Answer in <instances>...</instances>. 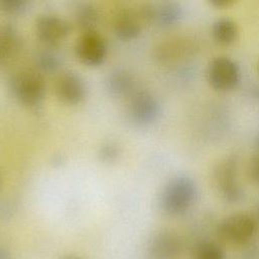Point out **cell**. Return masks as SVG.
Here are the masks:
<instances>
[{
	"label": "cell",
	"instance_id": "cell-1",
	"mask_svg": "<svg viewBox=\"0 0 259 259\" xmlns=\"http://www.w3.org/2000/svg\"><path fill=\"white\" fill-rule=\"evenodd\" d=\"M196 194V185L190 177L176 176L166 184L162 192V209L170 215L182 214L191 207Z\"/></svg>",
	"mask_w": 259,
	"mask_h": 259
},
{
	"label": "cell",
	"instance_id": "cell-2",
	"mask_svg": "<svg viewBox=\"0 0 259 259\" xmlns=\"http://www.w3.org/2000/svg\"><path fill=\"white\" fill-rule=\"evenodd\" d=\"M257 223L254 218L246 213H236L225 218L218 226L221 239L233 245L249 242L255 235Z\"/></svg>",
	"mask_w": 259,
	"mask_h": 259
},
{
	"label": "cell",
	"instance_id": "cell-3",
	"mask_svg": "<svg viewBox=\"0 0 259 259\" xmlns=\"http://www.w3.org/2000/svg\"><path fill=\"white\" fill-rule=\"evenodd\" d=\"M11 89L15 97L26 105L37 104L45 94L41 76L32 70L16 73L11 79Z\"/></svg>",
	"mask_w": 259,
	"mask_h": 259
},
{
	"label": "cell",
	"instance_id": "cell-4",
	"mask_svg": "<svg viewBox=\"0 0 259 259\" xmlns=\"http://www.w3.org/2000/svg\"><path fill=\"white\" fill-rule=\"evenodd\" d=\"M209 84L217 90H230L240 80V69L237 63L229 57L214 58L207 69Z\"/></svg>",
	"mask_w": 259,
	"mask_h": 259
},
{
	"label": "cell",
	"instance_id": "cell-5",
	"mask_svg": "<svg viewBox=\"0 0 259 259\" xmlns=\"http://www.w3.org/2000/svg\"><path fill=\"white\" fill-rule=\"evenodd\" d=\"M214 179L222 197L229 202H237L242 197V190L237 181V165L232 158L221 162L214 172Z\"/></svg>",
	"mask_w": 259,
	"mask_h": 259
},
{
	"label": "cell",
	"instance_id": "cell-6",
	"mask_svg": "<svg viewBox=\"0 0 259 259\" xmlns=\"http://www.w3.org/2000/svg\"><path fill=\"white\" fill-rule=\"evenodd\" d=\"M198 50L197 41L189 36H177L159 44L155 50L156 57L162 62H172L191 57Z\"/></svg>",
	"mask_w": 259,
	"mask_h": 259
},
{
	"label": "cell",
	"instance_id": "cell-7",
	"mask_svg": "<svg viewBox=\"0 0 259 259\" xmlns=\"http://www.w3.org/2000/svg\"><path fill=\"white\" fill-rule=\"evenodd\" d=\"M160 113L158 100L147 91L137 92L130 103V115L138 124H149L157 119Z\"/></svg>",
	"mask_w": 259,
	"mask_h": 259
},
{
	"label": "cell",
	"instance_id": "cell-8",
	"mask_svg": "<svg viewBox=\"0 0 259 259\" xmlns=\"http://www.w3.org/2000/svg\"><path fill=\"white\" fill-rule=\"evenodd\" d=\"M79 59L90 66L101 64L106 56V45L104 39L93 31L83 34L76 46Z\"/></svg>",
	"mask_w": 259,
	"mask_h": 259
},
{
	"label": "cell",
	"instance_id": "cell-9",
	"mask_svg": "<svg viewBox=\"0 0 259 259\" xmlns=\"http://www.w3.org/2000/svg\"><path fill=\"white\" fill-rule=\"evenodd\" d=\"M68 23L59 16L46 14L36 21V32L38 37L47 45H57L69 33Z\"/></svg>",
	"mask_w": 259,
	"mask_h": 259
},
{
	"label": "cell",
	"instance_id": "cell-10",
	"mask_svg": "<svg viewBox=\"0 0 259 259\" xmlns=\"http://www.w3.org/2000/svg\"><path fill=\"white\" fill-rule=\"evenodd\" d=\"M57 96L69 104H78L85 97L83 81L73 73L62 74L55 84Z\"/></svg>",
	"mask_w": 259,
	"mask_h": 259
},
{
	"label": "cell",
	"instance_id": "cell-11",
	"mask_svg": "<svg viewBox=\"0 0 259 259\" xmlns=\"http://www.w3.org/2000/svg\"><path fill=\"white\" fill-rule=\"evenodd\" d=\"M180 250V242L174 234L161 232L151 240L148 254L150 259H177Z\"/></svg>",
	"mask_w": 259,
	"mask_h": 259
},
{
	"label": "cell",
	"instance_id": "cell-12",
	"mask_svg": "<svg viewBox=\"0 0 259 259\" xmlns=\"http://www.w3.org/2000/svg\"><path fill=\"white\" fill-rule=\"evenodd\" d=\"M142 22L143 21L139 14V11L122 9L119 10L114 16V31L116 35H118L122 39H133L139 34Z\"/></svg>",
	"mask_w": 259,
	"mask_h": 259
},
{
	"label": "cell",
	"instance_id": "cell-13",
	"mask_svg": "<svg viewBox=\"0 0 259 259\" xmlns=\"http://www.w3.org/2000/svg\"><path fill=\"white\" fill-rule=\"evenodd\" d=\"M19 49L17 32L10 26H0V65L13 57Z\"/></svg>",
	"mask_w": 259,
	"mask_h": 259
},
{
	"label": "cell",
	"instance_id": "cell-14",
	"mask_svg": "<svg viewBox=\"0 0 259 259\" xmlns=\"http://www.w3.org/2000/svg\"><path fill=\"white\" fill-rule=\"evenodd\" d=\"M238 26L230 18L223 17L218 19L212 26V36L220 45H231L238 37Z\"/></svg>",
	"mask_w": 259,
	"mask_h": 259
},
{
	"label": "cell",
	"instance_id": "cell-15",
	"mask_svg": "<svg viewBox=\"0 0 259 259\" xmlns=\"http://www.w3.org/2000/svg\"><path fill=\"white\" fill-rule=\"evenodd\" d=\"M181 7L177 3L168 2L155 7V21L162 26H171L181 18Z\"/></svg>",
	"mask_w": 259,
	"mask_h": 259
},
{
	"label": "cell",
	"instance_id": "cell-16",
	"mask_svg": "<svg viewBox=\"0 0 259 259\" xmlns=\"http://www.w3.org/2000/svg\"><path fill=\"white\" fill-rule=\"evenodd\" d=\"M133 79L131 75L124 71H116L109 76L108 87L111 92L120 95L131 90Z\"/></svg>",
	"mask_w": 259,
	"mask_h": 259
},
{
	"label": "cell",
	"instance_id": "cell-17",
	"mask_svg": "<svg viewBox=\"0 0 259 259\" xmlns=\"http://www.w3.org/2000/svg\"><path fill=\"white\" fill-rule=\"evenodd\" d=\"M76 21L80 27L90 31L97 22V12L90 5H82L77 9Z\"/></svg>",
	"mask_w": 259,
	"mask_h": 259
},
{
	"label": "cell",
	"instance_id": "cell-18",
	"mask_svg": "<svg viewBox=\"0 0 259 259\" xmlns=\"http://www.w3.org/2000/svg\"><path fill=\"white\" fill-rule=\"evenodd\" d=\"M194 259H225L223 250L214 243L203 242L197 246Z\"/></svg>",
	"mask_w": 259,
	"mask_h": 259
},
{
	"label": "cell",
	"instance_id": "cell-19",
	"mask_svg": "<svg viewBox=\"0 0 259 259\" xmlns=\"http://www.w3.org/2000/svg\"><path fill=\"white\" fill-rule=\"evenodd\" d=\"M25 6V2L19 0H3L0 2V7L10 13H15L22 10Z\"/></svg>",
	"mask_w": 259,
	"mask_h": 259
},
{
	"label": "cell",
	"instance_id": "cell-20",
	"mask_svg": "<svg viewBox=\"0 0 259 259\" xmlns=\"http://www.w3.org/2000/svg\"><path fill=\"white\" fill-rule=\"evenodd\" d=\"M248 172L250 178L259 185V154L251 159Z\"/></svg>",
	"mask_w": 259,
	"mask_h": 259
},
{
	"label": "cell",
	"instance_id": "cell-21",
	"mask_svg": "<svg viewBox=\"0 0 259 259\" xmlns=\"http://www.w3.org/2000/svg\"><path fill=\"white\" fill-rule=\"evenodd\" d=\"M39 66L45 70H55L58 66V60L55 56L50 54H44L40 57Z\"/></svg>",
	"mask_w": 259,
	"mask_h": 259
},
{
	"label": "cell",
	"instance_id": "cell-22",
	"mask_svg": "<svg viewBox=\"0 0 259 259\" xmlns=\"http://www.w3.org/2000/svg\"><path fill=\"white\" fill-rule=\"evenodd\" d=\"M117 153H118V150H117L116 146L112 145V144H108V145L104 146L101 150V156L106 161L113 160L117 156Z\"/></svg>",
	"mask_w": 259,
	"mask_h": 259
},
{
	"label": "cell",
	"instance_id": "cell-23",
	"mask_svg": "<svg viewBox=\"0 0 259 259\" xmlns=\"http://www.w3.org/2000/svg\"><path fill=\"white\" fill-rule=\"evenodd\" d=\"M235 1L233 0H212L210 1V4L217 8H227L233 5Z\"/></svg>",
	"mask_w": 259,
	"mask_h": 259
},
{
	"label": "cell",
	"instance_id": "cell-24",
	"mask_svg": "<svg viewBox=\"0 0 259 259\" xmlns=\"http://www.w3.org/2000/svg\"><path fill=\"white\" fill-rule=\"evenodd\" d=\"M0 259H10L8 252L2 247H0Z\"/></svg>",
	"mask_w": 259,
	"mask_h": 259
},
{
	"label": "cell",
	"instance_id": "cell-25",
	"mask_svg": "<svg viewBox=\"0 0 259 259\" xmlns=\"http://www.w3.org/2000/svg\"><path fill=\"white\" fill-rule=\"evenodd\" d=\"M63 259H82V258H79V257H74V256H69V257H65Z\"/></svg>",
	"mask_w": 259,
	"mask_h": 259
},
{
	"label": "cell",
	"instance_id": "cell-26",
	"mask_svg": "<svg viewBox=\"0 0 259 259\" xmlns=\"http://www.w3.org/2000/svg\"><path fill=\"white\" fill-rule=\"evenodd\" d=\"M256 147H257V149H258V151H259V136H258L257 139H256Z\"/></svg>",
	"mask_w": 259,
	"mask_h": 259
},
{
	"label": "cell",
	"instance_id": "cell-27",
	"mask_svg": "<svg viewBox=\"0 0 259 259\" xmlns=\"http://www.w3.org/2000/svg\"><path fill=\"white\" fill-rule=\"evenodd\" d=\"M258 219H259V208H258Z\"/></svg>",
	"mask_w": 259,
	"mask_h": 259
}]
</instances>
